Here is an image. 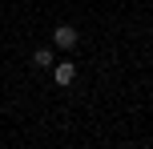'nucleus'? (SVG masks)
<instances>
[{"mask_svg":"<svg viewBox=\"0 0 153 149\" xmlns=\"http://www.w3.org/2000/svg\"><path fill=\"white\" fill-rule=\"evenodd\" d=\"M76 40H81L76 24H56V28H53V48H61V53H73Z\"/></svg>","mask_w":153,"mask_h":149,"instance_id":"1","label":"nucleus"},{"mask_svg":"<svg viewBox=\"0 0 153 149\" xmlns=\"http://www.w3.org/2000/svg\"><path fill=\"white\" fill-rule=\"evenodd\" d=\"M48 73H53V85H61V89H69L73 81H76V64L69 61V56H65V61H56Z\"/></svg>","mask_w":153,"mask_h":149,"instance_id":"2","label":"nucleus"},{"mask_svg":"<svg viewBox=\"0 0 153 149\" xmlns=\"http://www.w3.org/2000/svg\"><path fill=\"white\" fill-rule=\"evenodd\" d=\"M53 64H56V56H53V44H40L36 48V53H32V69H53Z\"/></svg>","mask_w":153,"mask_h":149,"instance_id":"3","label":"nucleus"}]
</instances>
